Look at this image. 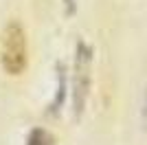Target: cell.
Wrapping results in <instances>:
<instances>
[{"label": "cell", "instance_id": "6da1fadb", "mask_svg": "<svg viewBox=\"0 0 147 145\" xmlns=\"http://www.w3.org/2000/svg\"><path fill=\"white\" fill-rule=\"evenodd\" d=\"M0 62L9 75H20L26 68V35L18 22H11L2 33Z\"/></svg>", "mask_w": 147, "mask_h": 145}, {"label": "cell", "instance_id": "7a4b0ae2", "mask_svg": "<svg viewBox=\"0 0 147 145\" xmlns=\"http://www.w3.org/2000/svg\"><path fill=\"white\" fill-rule=\"evenodd\" d=\"M29 145H49V134L35 130V132L31 134V139H29Z\"/></svg>", "mask_w": 147, "mask_h": 145}, {"label": "cell", "instance_id": "3957f363", "mask_svg": "<svg viewBox=\"0 0 147 145\" xmlns=\"http://www.w3.org/2000/svg\"><path fill=\"white\" fill-rule=\"evenodd\" d=\"M143 123L147 127V90H145V97H143Z\"/></svg>", "mask_w": 147, "mask_h": 145}]
</instances>
